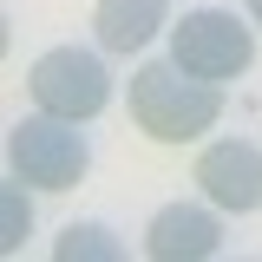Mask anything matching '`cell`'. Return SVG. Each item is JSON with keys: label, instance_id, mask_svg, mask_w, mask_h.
Returning a JSON list of instances; mask_svg holds the SVG:
<instances>
[{"label": "cell", "instance_id": "cell-1", "mask_svg": "<svg viewBox=\"0 0 262 262\" xmlns=\"http://www.w3.org/2000/svg\"><path fill=\"white\" fill-rule=\"evenodd\" d=\"M131 125L151 144H196L203 131H216L223 118V85L196 79L177 59H144L131 72Z\"/></svg>", "mask_w": 262, "mask_h": 262}, {"label": "cell", "instance_id": "cell-2", "mask_svg": "<svg viewBox=\"0 0 262 262\" xmlns=\"http://www.w3.org/2000/svg\"><path fill=\"white\" fill-rule=\"evenodd\" d=\"M7 170L27 190H72L92 170V144H85V131L72 118H53V112L33 105L27 118H13V131H7Z\"/></svg>", "mask_w": 262, "mask_h": 262}, {"label": "cell", "instance_id": "cell-3", "mask_svg": "<svg viewBox=\"0 0 262 262\" xmlns=\"http://www.w3.org/2000/svg\"><path fill=\"white\" fill-rule=\"evenodd\" d=\"M256 20L249 13H229V7H190L184 20H170V59L184 66V72H196V79H216V85H229V79H243L249 66H256Z\"/></svg>", "mask_w": 262, "mask_h": 262}, {"label": "cell", "instance_id": "cell-4", "mask_svg": "<svg viewBox=\"0 0 262 262\" xmlns=\"http://www.w3.org/2000/svg\"><path fill=\"white\" fill-rule=\"evenodd\" d=\"M27 98L39 105V112H53V118L92 125L98 112L112 105L105 46H46V53L27 66Z\"/></svg>", "mask_w": 262, "mask_h": 262}, {"label": "cell", "instance_id": "cell-5", "mask_svg": "<svg viewBox=\"0 0 262 262\" xmlns=\"http://www.w3.org/2000/svg\"><path fill=\"white\" fill-rule=\"evenodd\" d=\"M190 184H196V196H210L223 216L262 210V144L256 138H216V144H203L196 164H190Z\"/></svg>", "mask_w": 262, "mask_h": 262}, {"label": "cell", "instance_id": "cell-6", "mask_svg": "<svg viewBox=\"0 0 262 262\" xmlns=\"http://www.w3.org/2000/svg\"><path fill=\"white\" fill-rule=\"evenodd\" d=\"M144 256L151 262H210L223 256V210L203 196V203H164L158 216L144 223Z\"/></svg>", "mask_w": 262, "mask_h": 262}, {"label": "cell", "instance_id": "cell-7", "mask_svg": "<svg viewBox=\"0 0 262 262\" xmlns=\"http://www.w3.org/2000/svg\"><path fill=\"white\" fill-rule=\"evenodd\" d=\"M158 33H170V0H92V39L105 53H144Z\"/></svg>", "mask_w": 262, "mask_h": 262}, {"label": "cell", "instance_id": "cell-8", "mask_svg": "<svg viewBox=\"0 0 262 262\" xmlns=\"http://www.w3.org/2000/svg\"><path fill=\"white\" fill-rule=\"evenodd\" d=\"M53 256L59 262H118L125 243H118L105 223H66L59 236H53Z\"/></svg>", "mask_w": 262, "mask_h": 262}, {"label": "cell", "instance_id": "cell-9", "mask_svg": "<svg viewBox=\"0 0 262 262\" xmlns=\"http://www.w3.org/2000/svg\"><path fill=\"white\" fill-rule=\"evenodd\" d=\"M27 229H33V210H27V184L13 177V184H7V243H20Z\"/></svg>", "mask_w": 262, "mask_h": 262}, {"label": "cell", "instance_id": "cell-10", "mask_svg": "<svg viewBox=\"0 0 262 262\" xmlns=\"http://www.w3.org/2000/svg\"><path fill=\"white\" fill-rule=\"evenodd\" d=\"M243 13H249V20H256V27H262V0H243Z\"/></svg>", "mask_w": 262, "mask_h": 262}]
</instances>
